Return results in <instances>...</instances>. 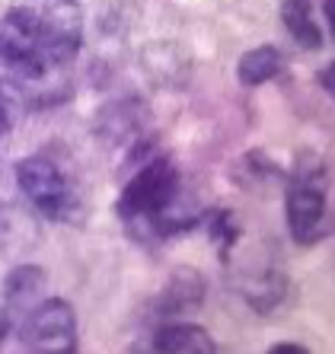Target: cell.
<instances>
[{
    "instance_id": "obj_7",
    "label": "cell",
    "mask_w": 335,
    "mask_h": 354,
    "mask_svg": "<svg viewBox=\"0 0 335 354\" xmlns=\"http://www.w3.org/2000/svg\"><path fill=\"white\" fill-rule=\"evenodd\" d=\"M150 348L156 354H217L211 332L185 319L163 322L150 338Z\"/></svg>"
},
{
    "instance_id": "obj_4",
    "label": "cell",
    "mask_w": 335,
    "mask_h": 354,
    "mask_svg": "<svg viewBox=\"0 0 335 354\" xmlns=\"http://www.w3.org/2000/svg\"><path fill=\"white\" fill-rule=\"evenodd\" d=\"M17 185L23 198L48 221H67L77 207V195L64 169L48 153H29L17 163Z\"/></svg>"
},
{
    "instance_id": "obj_13",
    "label": "cell",
    "mask_w": 335,
    "mask_h": 354,
    "mask_svg": "<svg viewBox=\"0 0 335 354\" xmlns=\"http://www.w3.org/2000/svg\"><path fill=\"white\" fill-rule=\"evenodd\" d=\"M10 131V106H7V96L0 93V134Z\"/></svg>"
},
{
    "instance_id": "obj_5",
    "label": "cell",
    "mask_w": 335,
    "mask_h": 354,
    "mask_svg": "<svg viewBox=\"0 0 335 354\" xmlns=\"http://www.w3.org/2000/svg\"><path fill=\"white\" fill-rule=\"evenodd\" d=\"M26 345L35 354H77L80 338H77V313L64 297H48L33 313L26 316L23 326Z\"/></svg>"
},
{
    "instance_id": "obj_12",
    "label": "cell",
    "mask_w": 335,
    "mask_h": 354,
    "mask_svg": "<svg viewBox=\"0 0 335 354\" xmlns=\"http://www.w3.org/2000/svg\"><path fill=\"white\" fill-rule=\"evenodd\" d=\"M269 354H310L303 345H297V342H278V345H271Z\"/></svg>"
},
{
    "instance_id": "obj_16",
    "label": "cell",
    "mask_w": 335,
    "mask_h": 354,
    "mask_svg": "<svg viewBox=\"0 0 335 354\" xmlns=\"http://www.w3.org/2000/svg\"><path fill=\"white\" fill-rule=\"evenodd\" d=\"M131 354H156V351H154V348H150V345H141V348H134V351H131Z\"/></svg>"
},
{
    "instance_id": "obj_10",
    "label": "cell",
    "mask_w": 335,
    "mask_h": 354,
    "mask_svg": "<svg viewBox=\"0 0 335 354\" xmlns=\"http://www.w3.org/2000/svg\"><path fill=\"white\" fill-rule=\"evenodd\" d=\"M42 288H45V268H39V265H17L3 278V300L10 306H26L29 300L39 297Z\"/></svg>"
},
{
    "instance_id": "obj_14",
    "label": "cell",
    "mask_w": 335,
    "mask_h": 354,
    "mask_svg": "<svg viewBox=\"0 0 335 354\" xmlns=\"http://www.w3.org/2000/svg\"><path fill=\"white\" fill-rule=\"evenodd\" d=\"M319 83L326 86V93H332V64H329V67H323V71H319Z\"/></svg>"
},
{
    "instance_id": "obj_1",
    "label": "cell",
    "mask_w": 335,
    "mask_h": 354,
    "mask_svg": "<svg viewBox=\"0 0 335 354\" xmlns=\"http://www.w3.org/2000/svg\"><path fill=\"white\" fill-rule=\"evenodd\" d=\"M80 41L71 0H55L51 10L13 7L0 17V67L19 80H42L51 67L71 64Z\"/></svg>"
},
{
    "instance_id": "obj_9",
    "label": "cell",
    "mask_w": 335,
    "mask_h": 354,
    "mask_svg": "<svg viewBox=\"0 0 335 354\" xmlns=\"http://www.w3.org/2000/svg\"><path fill=\"white\" fill-rule=\"evenodd\" d=\"M284 67V58L275 45H255L239 58L237 64V77L243 86H262V83L275 80Z\"/></svg>"
},
{
    "instance_id": "obj_8",
    "label": "cell",
    "mask_w": 335,
    "mask_h": 354,
    "mask_svg": "<svg viewBox=\"0 0 335 354\" xmlns=\"http://www.w3.org/2000/svg\"><path fill=\"white\" fill-rule=\"evenodd\" d=\"M281 23L303 51L323 48V26L313 17V0H281Z\"/></svg>"
},
{
    "instance_id": "obj_15",
    "label": "cell",
    "mask_w": 335,
    "mask_h": 354,
    "mask_svg": "<svg viewBox=\"0 0 335 354\" xmlns=\"http://www.w3.org/2000/svg\"><path fill=\"white\" fill-rule=\"evenodd\" d=\"M7 332H10V319H0V348L7 342Z\"/></svg>"
},
{
    "instance_id": "obj_6",
    "label": "cell",
    "mask_w": 335,
    "mask_h": 354,
    "mask_svg": "<svg viewBox=\"0 0 335 354\" xmlns=\"http://www.w3.org/2000/svg\"><path fill=\"white\" fill-rule=\"evenodd\" d=\"M205 297H208L205 274L198 272V268H176V272L170 274V281H166V288L160 290V297H156L154 310L160 316L176 319V316H185V313L201 310Z\"/></svg>"
},
{
    "instance_id": "obj_3",
    "label": "cell",
    "mask_w": 335,
    "mask_h": 354,
    "mask_svg": "<svg viewBox=\"0 0 335 354\" xmlns=\"http://www.w3.org/2000/svg\"><path fill=\"white\" fill-rule=\"evenodd\" d=\"M284 211L297 246H316L329 233V173L313 150H300L287 173Z\"/></svg>"
},
{
    "instance_id": "obj_2",
    "label": "cell",
    "mask_w": 335,
    "mask_h": 354,
    "mask_svg": "<svg viewBox=\"0 0 335 354\" xmlns=\"http://www.w3.org/2000/svg\"><path fill=\"white\" fill-rule=\"evenodd\" d=\"M179 192H182V179L176 163L170 157H154L128 179V185L115 201V211L128 223V230L147 227V230H154V236L185 233L188 227L198 223V217L176 214Z\"/></svg>"
},
{
    "instance_id": "obj_11",
    "label": "cell",
    "mask_w": 335,
    "mask_h": 354,
    "mask_svg": "<svg viewBox=\"0 0 335 354\" xmlns=\"http://www.w3.org/2000/svg\"><path fill=\"white\" fill-rule=\"evenodd\" d=\"M205 223H208L211 239L217 243V249H221V259L227 262V256L233 252V246H237V239H239V230H237L233 214H230V211H224V207H214V211H208V214H205Z\"/></svg>"
}]
</instances>
